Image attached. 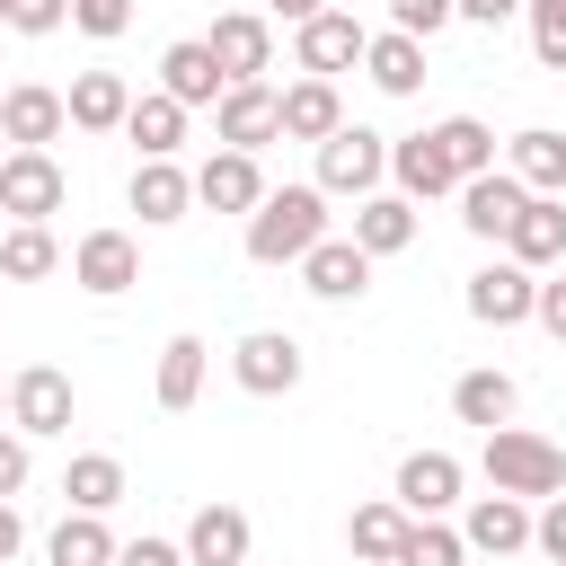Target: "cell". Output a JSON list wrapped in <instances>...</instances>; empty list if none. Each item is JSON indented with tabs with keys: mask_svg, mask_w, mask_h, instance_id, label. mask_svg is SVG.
<instances>
[{
	"mask_svg": "<svg viewBox=\"0 0 566 566\" xmlns=\"http://www.w3.org/2000/svg\"><path fill=\"white\" fill-rule=\"evenodd\" d=\"M336 124H345L336 80H292V88H283V142H327Z\"/></svg>",
	"mask_w": 566,
	"mask_h": 566,
	"instance_id": "cell-28",
	"label": "cell"
},
{
	"mask_svg": "<svg viewBox=\"0 0 566 566\" xmlns=\"http://www.w3.org/2000/svg\"><path fill=\"white\" fill-rule=\"evenodd\" d=\"M389 27H398V35H416V44H424V35H433V27H451V0H389Z\"/></svg>",
	"mask_w": 566,
	"mask_h": 566,
	"instance_id": "cell-39",
	"label": "cell"
},
{
	"mask_svg": "<svg viewBox=\"0 0 566 566\" xmlns=\"http://www.w3.org/2000/svg\"><path fill=\"white\" fill-rule=\"evenodd\" d=\"M380 177H389V142L371 133V124H336L327 142H318V195H380Z\"/></svg>",
	"mask_w": 566,
	"mask_h": 566,
	"instance_id": "cell-3",
	"label": "cell"
},
{
	"mask_svg": "<svg viewBox=\"0 0 566 566\" xmlns=\"http://www.w3.org/2000/svg\"><path fill=\"white\" fill-rule=\"evenodd\" d=\"M301 283H310L318 301H363V292H371V256H363L354 239H318V248L301 256Z\"/></svg>",
	"mask_w": 566,
	"mask_h": 566,
	"instance_id": "cell-20",
	"label": "cell"
},
{
	"mask_svg": "<svg viewBox=\"0 0 566 566\" xmlns=\"http://www.w3.org/2000/svg\"><path fill=\"white\" fill-rule=\"evenodd\" d=\"M522 9H531V53L566 71V0H522Z\"/></svg>",
	"mask_w": 566,
	"mask_h": 566,
	"instance_id": "cell-37",
	"label": "cell"
},
{
	"mask_svg": "<svg viewBox=\"0 0 566 566\" xmlns=\"http://www.w3.org/2000/svg\"><path fill=\"white\" fill-rule=\"evenodd\" d=\"M531 318H539V327H548V336L566 345V283H539V301H531Z\"/></svg>",
	"mask_w": 566,
	"mask_h": 566,
	"instance_id": "cell-44",
	"label": "cell"
},
{
	"mask_svg": "<svg viewBox=\"0 0 566 566\" xmlns=\"http://www.w3.org/2000/svg\"><path fill=\"white\" fill-rule=\"evenodd\" d=\"M71 283L97 292V301L133 292V283H142V248H133V230H88V239L71 248Z\"/></svg>",
	"mask_w": 566,
	"mask_h": 566,
	"instance_id": "cell-9",
	"label": "cell"
},
{
	"mask_svg": "<svg viewBox=\"0 0 566 566\" xmlns=\"http://www.w3.org/2000/svg\"><path fill=\"white\" fill-rule=\"evenodd\" d=\"M186 566H248V513L239 504H203L186 522Z\"/></svg>",
	"mask_w": 566,
	"mask_h": 566,
	"instance_id": "cell-21",
	"label": "cell"
},
{
	"mask_svg": "<svg viewBox=\"0 0 566 566\" xmlns=\"http://www.w3.org/2000/svg\"><path fill=\"white\" fill-rule=\"evenodd\" d=\"M504 168L522 177V195H566V133H557V124H531V133H513Z\"/></svg>",
	"mask_w": 566,
	"mask_h": 566,
	"instance_id": "cell-22",
	"label": "cell"
},
{
	"mask_svg": "<svg viewBox=\"0 0 566 566\" xmlns=\"http://www.w3.org/2000/svg\"><path fill=\"white\" fill-rule=\"evenodd\" d=\"M53 265H62V248H53L44 221H9L0 230V283H44Z\"/></svg>",
	"mask_w": 566,
	"mask_h": 566,
	"instance_id": "cell-32",
	"label": "cell"
},
{
	"mask_svg": "<svg viewBox=\"0 0 566 566\" xmlns=\"http://www.w3.org/2000/svg\"><path fill=\"white\" fill-rule=\"evenodd\" d=\"M62 124H71V115H62V88H35V80H27V88L0 97V142H9V150H53Z\"/></svg>",
	"mask_w": 566,
	"mask_h": 566,
	"instance_id": "cell-14",
	"label": "cell"
},
{
	"mask_svg": "<svg viewBox=\"0 0 566 566\" xmlns=\"http://www.w3.org/2000/svg\"><path fill=\"white\" fill-rule=\"evenodd\" d=\"M9 27L18 35H53V27H71V0H9Z\"/></svg>",
	"mask_w": 566,
	"mask_h": 566,
	"instance_id": "cell-40",
	"label": "cell"
},
{
	"mask_svg": "<svg viewBox=\"0 0 566 566\" xmlns=\"http://www.w3.org/2000/svg\"><path fill=\"white\" fill-rule=\"evenodd\" d=\"M363 44H371V35H363V18H354V9H318L310 27H292V53H301V71H310V80L354 71V62H363Z\"/></svg>",
	"mask_w": 566,
	"mask_h": 566,
	"instance_id": "cell-8",
	"label": "cell"
},
{
	"mask_svg": "<svg viewBox=\"0 0 566 566\" xmlns=\"http://www.w3.org/2000/svg\"><path fill=\"white\" fill-rule=\"evenodd\" d=\"M504 256H513L522 274L557 265V256H566V203H557V195H531V203L504 221Z\"/></svg>",
	"mask_w": 566,
	"mask_h": 566,
	"instance_id": "cell-13",
	"label": "cell"
},
{
	"mask_svg": "<svg viewBox=\"0 0 566 566\" xmlns=\"http://www.w3.org/2000/svg\"><path fill=\"white\" fill-rule=\"evenodd\" d=\"M124 142H142V159H177V142H186V106L177 97H133V115H124Z\"/></svg>",
	"mask_w": 566,
	"mask_h": 566,
	"instance_id": "cell-31",
	"label": "cell"
},
{
	"mask_svg": "<svg viewBox=\"0 0 566 566\" xmlns=\"http://www.w3.org/2000/svg\"><path fill=\"white\" fill-rule=\"evenodd\" d=\"M62 115H71L80 133H124V115H133L124 71H80V80L62 88Z\"/></svg>",
	"mask_w": 566,
	"mask_h": 566,
	"instance_id": "cell-17",
	"label": "cell"
},
{
	"mask_svg": "<svg viewBox=\"0 0 566 566\" xmlns=\"http://www.w3.org/2000/svg\"><path fill=\"white\" fill-rule=\"evenodd\" d=\"M433 142H442V159H451V177H460V186L495 168V133H486L478 115H442V124H433Z\"/></svg>",
	"mask_w": 566,
	"mask_h": 566,
	"instance_id": "cell-34",
	"label": "cell"
},
{
	"mask_svg": "<svg viewBox=\"0 0 566 566\" xmlns=\"http://www.w3.org/2000/svg\"><path fill=\"white\" fill-rule=\"evenodd\" d=\"M9 433H71V371L35 363L9 380Z\"/></svg>",
	"mask_w": 566,
	"mask_h": 566,
	"instance_id": "cell-11",
	"label": "cell"
},
{
	"mask_svg": "<svg viewBox=\"0 0 566 566\" xmlns=\"http://www.w3.org/2000/svg\"><path fill=\"white\" fill-rule=\"evenodd\" d=\"M265 9H274V18H292V27H310V18L327 9V0H265Z\"/></svg>",
	"mask_w": 566,
	"mask_h": 566,
	"instance_id": "cell-47",
	"label": "cell"
},
{
	"mask_svg": "<svg viewBox=\"0 0 566 566\" xmlns=\"http://www.w3.org/2000/svg\"><path fill=\"white\" fill-rule=\"evenodd\" d=\"M62 495H71V513H115L124 504V460L115 451H80L62 469Z\"/></svg>",
	"mask_w": 566,
	"mask_h": 566,
	"instance_id": "cell-30",
	"label": "cell"
},
{
	"mask_svg": "<svg viewBox=\"0 0 566 566\" xmlns=\"http://www.w3.org/2000/svg\"><path fill=\"white\" fill-rule=\"evenodd\" d=\"M115 531H106V513H62V531L44 539V557L53 566H115Z\"/></svg>",
	"mask_w": 566,
	"mask_h": 566,
	"instance_id": "cell-33",
	"label": "cell"
},
{
	"mask_svg": "<svg viewBox=\"0 0 566 566\" xmlns=\"http://www.w3.org/2000/svg\"><path fill=\"white\" fill-rule=\"evenodd\" d=\"M203 53H212L221 88H248V80H265V71H274V27H265L256 9H230V18H212Z\"/></svg>",
	"mask_w": 566,
	"mask_h": 566,
	"instance_id": "cell-4",
	"label": "cell"
},
{
	"mask_svg": "<svg viewBox=\"0 0 566 566\" xmlns=\"http://www.w3.org/2000/svg\"><path fill=\"white\" fill-rule=\"evenodd\" d=\"M389 566H469V548H460L451 522H407V539H398Z\"/></svg>",
	"mask_w": 566,
	"mask_h": 566,
	"instance_id": "cell-36",
	"label": "cell"
},
{
	"mask_svg": "<svg viewBox=\"0 0 566 566\" xmlns=\"http://www.w3.org/2000/svg\"><path fill=\"white\" fill-rule=\"evenodd\" d=\"M0 230H9V221H0Z\"/></svg>",
	"mask_w": 566,
	"mask_h": 566,
	"instance_id": "cell-50",
	"label": "cell"
},
{
	"mask_svg": "<svg viewBox=\"0 0 566 566\" xmlns=\"http://www.w3.org/2000/svg\"><path fill=\"white\" fill-rule=\"evenodd\" d=\"M203 363H212L203 336H168V345H159V407H168V416H186V407L203 398Z\"/></svg>",
	"mask_w": 566,
	"mask_h": 566,
	"instance_id": "cell-29",
	"label": "cell"
},
{
	"mask_svg": "<svg viewBox=\"0 0 566 566\" xmlns=\"http://www.w3.org/2000/svg\"><path fill=\"white\" fill-rule=\"evenodd\" d=\"M327 239V195L318 186H265V203L248 212V256L256 265H301Z\"/></svg>",
	"mask_w": 566,
	"mask_h": 566,
	"instance_id": "cell-1",
	"label": "cell"
},
{
	"mask_svg": "<svg viewBox=\"0 0 566 566\" xmlns=\"http://www.w3.org/2000/svg\"><path fill=\"white\" fill-rule=\"evenodd\" d=\"M159 97H177V106H221V71H212L203 35H186V44L159 53Z\"/></svg>",
	"mask_w": 566,
	"mask_h": 566,
	"instance_id": "cell-23",
	"label": "cell"
},
{
	"mask_svg": "<svg viewBox=\"0 0 566 566\" xmlns=\"http://www.w3.org/2000/svg\"><path fill=\"white\" fill-rule=\"evenodd\" d=\"M0 27H9V0H0Z\"/></svg>",
	"mask_w": 566,
	"mask_h": 566,
	"instance_id": "cell-48",
	"label": "cell"
},
{
	"mask_svg": "<svg viewBox=\"0 0 566 566\" xmlns=\"http://www.w3.org/2000/svg\"><path fill=\"white\" fill-rule=\"evenodd\" d=\"M363 71H371V88H380V97H416V88H424V44L389 27V35H371V44H363Z\"/></svg>",
	"mask_w": 566,
	"mask_h": 566,
	"instance_id": "cell-27",
	"label": "cell"
},
{
	"mask_svg": "<svg viewBox=\"0 0 566 566\" xmlns=\"http://www.w3.org/2000/svg\"><path fill=\"white\" fill-rule=\"evenodd\" d=\"M531 548H539V557H557V566H566V495H548V504H539V513H531Z\"/></svg>",
	"mask_w": 566,
	"mask_h": 566,
	"instance_id": "cell-41",
	"label": "cell"
},
{
	"mask_svg": "<svg viewBox=\"0 0 566 566\" xmlns=\"http://www.w3.org/2000/svg\"><path fill=\"white\" fill-rule=\"evenodd\" d=\"M522 0H451V18H469V27H504Z\"/></svg>",
	"mask_w": 566,
	"mask_h": 566,
	"instance_id": "cell-45",
	"label": "cell"
},
{
	"mask_svg": "<svg viewBox=\"0 0 566 566\" xmlns=\"http://www.w3.org/2000/svg\"><path fill=\"white\" fill-rule=\"evenodd\" d=\"M478 469H486V486L495 495H566V451L548 442V433H522V424H495L486 433V451H478Z\"/></svg>",
	"mask_w": 566,
	"mask_h": 566,
	"instance_id": "cell-2",
	"label": "cell"
},
{
	"mask_svg": "<svg viewBox=\"0 0 566 566\" xmlns=\"http://www.w3.org/2000/svg\"><path fill=\"white\" fill-rule=\"evenodd\" d=\"M71 27L97 35V44H115V35L133 27V0H71Z\"/></svg>",
	"mask_w": 566,
	"mask_h": 566,
	"instance_id": "cell-38",
	"label": "cell"
},
{
	"mask_svg": "<svg viewBox=\"0 0 566 566\" xmlns=\"http://www.w3.org/2000/svg\"><path fill=\"white\" fill-rule=\"evenodd\" d=\"M27 548V522H18V504H0V566Z\"/></svg>",
	"mask_w": 566,
	"mask_h": 566,
	"instance_id": "cell-46",
	"label": "cell"
},
{
	"mask_svg": "<svg viewBox=\"0 0 566 566\" xmlns=\"http://www.w3.org/2000/svg\"><path fill=\"white\" fill-rule=\"evenodd\" d=\"M460 548H478V557H513V548H531V504H522V495H478L469 522H460Z\"/></svg>",
	"mask_w": 566,
	"mask_h": 566,
	"instance_id": "cell-16",
	"label": "cell"
},
{
	"mask_svg": "<svg viewBox=\"0 0 566 566\" xmlns=\"http://www.w3.org/2000/svg\"><path fill=\"white\" fill-rule=\"evenodd\" d=\"M18 486H27V433H9V424H0V504H9Z\"/></svg>",
	"mask_w": 566,
	"mask_h": 566,
	"instance_id": "cell-42",
	"label": "cell"
},
{
	"mask_svg": "<svg viewBox=\"0 0 566 566\" xmlns=\"http://www.w3.org/2000/svg\"><path fill=\"white\" fill-rule=\"evenodd\" d=\"M531 301H539V274H522L513 256L469 274V318H478V327H522V318H531Z\"/></svg>",
	"mask_w": 566,
	"mask_h": 566,
	"instance_id": "cell-12",
	"label": "cell"
},
{
	"mask_svg": "<svg viewBox=\"0 0 566 566\" xmlns=\"http://www.w3.org/2000/svg\"><path fill=\"white\" fill-rule=\"evenodd\" d=\"M186 203H195V177H186L177 159H142V168H133V212H142L150 230L186 221Z\"/></svg>",
	"mask_w": 566,
	"mask_h": 566,
	"instance_id": "cell-24",
	"label": "cell"
},
{
	"mask_svg": "<svg viewBox=\"0 0 566 566\" xmlns=\"http://www.w3.org/2000/svg\"><path fill=\"white\" fill-rule=\"evenodd\" d=\"M62 168H53V150H0V221H44V212H62Z\"/></svg>",
	"mask_w": 566,
	"mask_h": 566,
	"instance_id": "cell-7",
	"label": "cell"
},
{
	"mask_svg": "<svg viewBox=\"0 0 566 566\" xmlns=\"http://www.w3.org/2000/svg\"><path fill=\"white\" fill-rule=\"evenodd\" d=\"M407 522H442L451 504H460V460L451 451H407L398 460V495H389Z\"/></svg>",
	"mask_w": 566,
	"mask_h": 566,
	"instance_id": "cell-10",
	"label": "cell"
},
{
	"mask_svg": "<svg viewBox=\"0 0 566 566\" xmlns=\"http://www.w3.org/2000/svg\"><path fill=\"white\" fill-rule=\"evenodd\" d=\"M301 345L283 336V327H256V336H239L230 345V380L248 389V398H283V389H301Z\"/></svg>",
	"mask_w": 566,
	"mask_h": 566,
	"instance_id": "cell-6",
	"label": "cell"
},
{
	"mask_svg": "<svg viewBox=\"0 0 566 566\" xmlns=\"http://www.w3.org/2000/svg\"><path fill=\"white\" fill-rule=\"evenodd\" d=\"M345 239H354V248H363V256L380 265V256L416 248V203H407V195H363V203H354V230H345Z\"/></svg>",
	"mask_w": 566,
	"mask_h": 566,
	"instance_id": "cell-19",
	"label": "cell"
},
{
	"mask_svg": "<svg viewBox=\"0 0 566 566\" xmlns=\"http://www.w3.org/2000/svg\"><path fill=\"white\" fill-rule=\"evenodd\" d=\"M212 142L221 150H265V142H283V88H265V80H248V88H221V106H212Z\"/></svg>",
	"mask_w": 566,
	"mask_h": 566,
	"instance_id": "cell-5",
	"label": "cell"
},
{
	"mask_svg": "<svg viewBox=\"0 0 566 566\" xmlns=\"http://www.w3.org/2000/svg\"><path fill=\"white\" fill-rule=\"evenodd\" d=\"M195 203H203V212H256V203H265V168H256L248 150H212V159L195 168Z\"/></svg>",
	"mask_w": 566,
	"mask_h": 566,
	"instance_id": "cell-15",
	"label": "cell"
},
{
	"mask_svg": "<svg viewBox=\"0 0 566 566\" xmlns=\"http://www.w3.org/2000/svg\"><path fill=\"white\" fill-rule=\"evenodd\" d=\"M345 539H354V557H363V566H389V557H398V539H407V513H398L389 495H380V504H354Z\"/></svg>",
	"mask_w": 566,
	"mask_h": 566,
	"instance_id": "cell-35",
	"label": "cell"
},
{
	"mask_svg": "<svg viewBox=\"0 0 566 566\" xmlns=\"http://www.w3.org/2000/svg\"><path fill=\"white\" fill-rule=\"evenodd\" d=\"M115 566H186V548H177V539H124Z\"/></svg>",
	"mask_w": 566,
	"mask_h": 566,
	"instance_id": "cell-43",
	"label": "cell"
},
{
	"mask_svg": "<svg viewBox=\"0 0 566 566\" xmlns=\"http://www.w3.org/2000/svg\"><path fill=\"white\" fill-rule=\"evenodd\" d=\"M522 203H531V195H522V177H513V168H486V177H469V186H460V221H469L478 239H504V221H513Z\"/></svg>",
	"mask_w": 566,
	"mask_h": 566,
	"instance_id": "cell-25",
	"label": "cell"
},
{
	"mask_svg": "<svg viewBox=\"0 0 566 566\" xmlns=\"http://www.w3.org/2000/svg\"><path fill=\"white\" fill-rule=\"evenodd\" d=\"M0 407H9V389H0Z\"/></svg>",
	"mask_w": 566,
	"mask_h": 566,
	"instance_id": "cell-49",
	"label": "cell"
},
{
	"mask_svg": "<svg viewBox=\"0 0 566 566\" xmlns=\"http://www.w3.org/2000/svg\"><path fill=\"white\" fill-rule=\"evenodd\" d=\"M389 177H398V195H407V203L460 195V177H451V159H442V142H433V133H407V142H389Z\"/></svg>",
	"mask_w": 566,
	"mask_h": 566,
	"instance_id": "cell-18",
	"label": "cell"
},
{
	"mask_svg": "<svg viewBox=\"0 0 566 566\" xmlns=\"http://www.w3.org/2000/svg\"><path fill=\"white\" fill-rule=\"evenodd\" d=\"M513 407H522L513 371H460V380H451V416H460V424H478V433L513 424Z\"/></svg>",
	"mask_w": 566,
	"mask_h": 566,
	"instance_id": "cell-26",
	"label": "cell"
}]
</instances>
